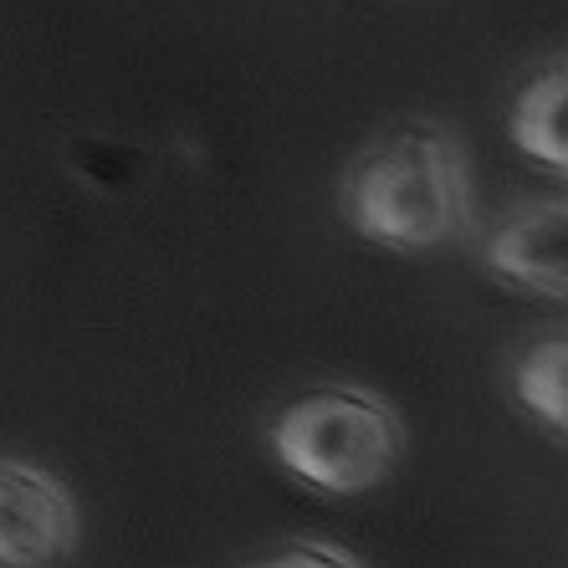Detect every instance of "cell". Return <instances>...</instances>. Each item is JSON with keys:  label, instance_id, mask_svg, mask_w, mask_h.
<instances>
[{"label": "cell", "instance_id": "7", "mask_svg": "<svg viewBox=\"0 0 568 568\" xmlns=\"http://www.w3.org/2000/svg\"><path fill=\"white\" fill-rule=\"evenodd\" d=\"M297 564H358L344 548H292V554L272 558V568H297Z\"/></svg>", "mask_w": 568, "mask_h": 568}, {"label": "cell", "instance_id": "1", "mask_svg": "<svg viewBox=\"0 0 568 568\" xmlns=\"http://www.w3.org/2000/svg\"><path fill=\"white\" fill-rule=\"evenodd\" d=\"M344 221L389 252H430L471 231L466 154L440 123H405L348 164Z\"/></svg>", "mask_w": 568, "mask_h": 568}, {"label": "cell", "instance_id": "4", "mask_svg": "<svg viewBox=\"0 0 568 568\" xmlns=\"http://www.w3.org/2000/svg\"><path fill=\"white\" fill-rule=\"evenodd\" d=\"M491 277L507 287L564 303L568 292V205L564 200H528L507 215V225L487 246Z\"/></svg>", "mask_w": 568, "mask_h": 568}, {"label": "cell", "instance_id": "6", "mask_svg": "<svg viewBox=\"0 0 568 568\" xmlns=\"http://www.w3.org/2000/svg\"><path fill=\"white\" fill-rule=\"evenodd\" d=\"M513 389L542 425L564 430L568 425V344H564V333L538 338V344L523 354V364H517V374H513Z\"/></svg>", "mask_w": 568, "mask_h": 568}, {"label": "cell", "instance_id": "5", "mask_svg": "<svg viewBox=\"0 0 568 568\" xmlns=\"http://www.w3.org/2000/svg\"><path fill=\"white\" fill-rule=\"evenodd\" d=\"M507 133H513V144L523 149V154L548 164L554 174L568 170V72H564V62L538 72V78L513 98Z\"/></svg>", "mask_w": 568, "mask_h": 568}, {"label": "cell", "instance_id": "3", "mask_svg": "<svg viewBox=\"0 0 568 568\" xmlns=\"http://www.w3.org/2000/svg\"><path fill=\"white\" fill-rule=\"evenodd\" d=\"M78 548V503L52 471L0 456V568H47Z\"/></svg>", "mask_w": 568, "mask_h": 568}, {"label": "cell", "instance_id": "2", "mask_svg": "<svg viewBox=\"0 0 568 568\" xmlns=\"http://www.w3.org/2000/svg\"><path fill=\"white\" fill-rule=\"evenodd\" d=\"M272 450L313 491L358 497L389 481V471L405 456V425L395 405H384L369 389L328 384V389L292 399L272 420Z\"/></svg>", "mask_w": 568, "mask_h": 568}]
</instances>
